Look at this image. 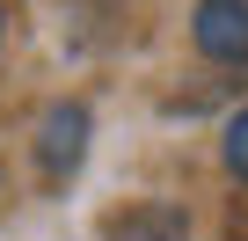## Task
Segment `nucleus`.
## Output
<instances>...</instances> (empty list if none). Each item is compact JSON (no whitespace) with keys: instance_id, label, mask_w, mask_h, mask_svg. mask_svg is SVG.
Here are the masks:
<instances>
[{"instance_id":"obj_2","label":"nucleus","mask_w":248,"mask_h":241,"mask_svg":"<svg viewBox=\"0 0 248 241\" xmlns=\"http://www.w3.org/2000/svg\"><path fill=\"white\" fill-rule=\"evenodd\" d=\"M80 154H88V110H80V102H59V110L44 117L37 161H44V176H73V168H80Z\"/></svg>"},{"instance_id":"obj_3","label":"nucleus","mask_w":248,"mask_h":241,"mask_svg":"<svg viewBox=\"0 0 248 241\" xmlns=\"http://www.w3.org/2000/svg\"><path fill=\"white\" fill-rule=\"evenodd\" d=\"M109 241H183V226H175V212L146 205V212H132V219H117V234H109Z\"/></svg>"},{"instance_id":"obj_4","label":"nucleus","mask_w":248,"mask_h":241,"mask_svg":"<svg viewBox=\"0 0 248 241\" xmlns=\"http://www.w3.org/2000/svg\"><path fill=\"white\" fill-rule=\"evenodd\" d=\"M226 168H233V176H248V110L226 125Z\"/></svg>"},{"instance_id":"obj_1","label":"nucleus","mask_w":248,"mask_h":241,"mask_svg":"<svg viewBox=\"0 0 248 241\" xmlns=\"http://www.w3.org/2000/svg\"><path fill=\"white\" fill-rule=\"evenodd\" d=\"M190 37H197V51H204V59L241 66V59H248V0H197Z\"/></svg>"}]
</instances>
